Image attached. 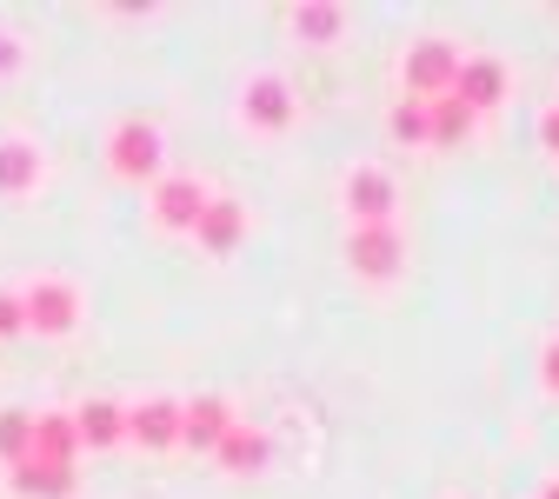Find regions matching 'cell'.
<instances>
[{"label": "cell", "instance_id": "obj_1", "mask_svg": "<svg viewBox=\"0 0 559 499\" xmlns=\"http://www.w3.org/2000/svg\"><path fill=\"white\" fill-rule=\"evenodd\" d=\"M74 453H81L74 413H34V440L14 460V473H8L14 492H27V499H67V492H74Z\"/></svg>", "mask_w": 559, "mask_h": 499}, {"label": "cell", "instance_id": "obj_2", "mask_svg": "<svg viewBox=\"0 0 559 499\" xmlns=\"http://www.w3.org/2000/svg\"><path fill=\"white\" fill-rule=\"evenodd\" d=\"M21 313H27V333H74L81 320V294L67 280H34L21 294Z\"/></svg>", "mask_w": 559, "mask_h": 499}, {"label": "cell", "instance_id": "obj_3", "mask_svg": "<svg viewBox=\"0 0 559 499\" xmlns=\"http://www.w3.org/2000/svg\"><path fill=\"white\" fill-rule=\"evenodd\" d=\"M107 167H114L120 180H154V174H160V133H154L147 120L114 127V140H107Z\"/></svg>", "mask_w": 559, "mask_h": 499}, {"label": "cell", "instance_id": "obj_4", "mask_svg": "<svg viewBox=\"0 0 559 499\" xmlns=\"http://www.w3.org/2000/svg\"><path fill=\"white\" fill-rule=\"evenodd\" d=\"M206 200H214V193H206L193 174H174V180L154 187V221H160L167 234H193L200 213H206Z\"/></svg>", "mask_w": 559, "mask_h": 499}, {"label": "cell", "instance_id": "obj_5", "mask_svg": "<svg viewBox=\"0 0 559 499\" xmlns=\"http://www.w3.org/2000/svg\"><path fill=\"white\" fill-rule=\"evenodd\" d=\"M453 81H460V47L427 40V47H413V54H406V87H413V94L440 100V94H453Z\"/></svg>", "mask_w": 559, "mask_h": 499}, {"label": "cell", "instance_id": "obj_6", "mask_svg": "<svg viewBox=\"0 0 559 499\" xmlns=\"http://www.w3.org/2000/svg\"><path fill=\"white\" fill-rule=\"evenodd\" d=\"M346 260H354V273H367V280L400 273V234H393V221H380V227H354V240H346Z\"/></svg>", "mask_w": 559, "mask_h": 499}, {"label": "cell", "instance_id": "obj_7", "mask_svg": "<svg viewBox=\"0 0 559 499\" xmlns=\"http://www.w3.org/2000/svg\"><path fill=\"white\" fill-rule=\"evenodd\" d=\"M227 426H234V413H227V400H193V406H180V440L193 447V453H214L221 440H227Z\"/></svg>", "mask_w": 559, "mask_h": 499}, {"label": "cell", "instance_id": "obj_8", "mask_svg": "<svg viewBox=\"0 0 559 499\" xmlns=\"http://www.w3.org/2000/svg\"><path fill=\"white\" fill-rule=\"evenodd\" d=\"M346 206H354L360 227H380L393 213V180L380 167H354V174H346Z\"/></svg>", "mask_w": 559, "mask_h": 499}, {"label": "cell", "instance_id": "obj_9", "mask_svg": "<svg viewBox=\"0 0 559 499\" xmlns=\"http://www.w3.org/2000/svg\"><path fill=\"white\" fill-rule=\"evenodd\" d=\"M507 94V67L500 60H460V81H453V100L466 107V114H479V107H493Z\"/></svg>", "mask_w": 559, "mask_h": 499}, {"label": "cell", "instance_id": "obj_10", "mask_svg": "<svg viewBox=\"0 0 559 499\" xmlns=\"http://www.w3.org/2000/svg\"><path fill=\"white\" fill-rule=\"evenodd\" d=\"M127 433H133L140 447H174V440H180V406H174V400H140V406L127 413Z\"/></svg>", "mask_w": 559, "mask_h": 499}, {"label": "cell", "instance_id": "obj_11", "mask_svg": "<svg viewBox=\"0 0 559 499\" xmlns=\"http://www.w3.org/2000/svg\"><path fill=\"white\" fill-rule=\"evenodd\" d=\"M240 100H247V120H253V127H266V133L294 120V94H287V81H273V74L247 81V94H240Z\"/></svg>", "mask_w": 559, "mask_h": 499}, {"label": "cell", "instance_id": "obj_12", "mask_svg": "<svg viewBox=\"0 0 559 499\" xmlns=\"http://www.w3.org/2000/svg\"><path fill=\"white\" fill-rule=\"evenodd\" d=\"M240 227H247V206L240 200H206V213H200V247L206 253H234V240H240Z\"/></svg>", "mask_w": 559, "mask_h": 499}, {"label": "cell", "instance_id": "obj_13", "mask_svg": "<svg viewBox=\"0 0 559 499\" xmlns=\"http://www.w3.org/2000/svg\"><path fill=\"white\" fill-rule=\"evenodd\" d=\"M214 453H221L227 473H260V466H266V433H253V426L234 419V426H227V440H221Z\"/></svg>", "mask_w": 559, "mask_h": 499}, {"label": "cell", "instance_id": "obj_14", "mask_svg": "<svg viewBox=\"0 0 559 499\" xmlns=\"http://www.w3.org/2000/svg\"><path fill=\"white\" fill-rule=\"evenodd\" d=\"M74 433H81V447H114V440L127 433V413L107 406V400H87V406L74 413Z\"/></svg>", "mask_w": 559, "mask_h": 499}, {"label": "cell", "instance_id": "obj_15", "mask_svg": "<svg viewBox=\"0 0 559 499\" xmlns=\"http://www.w3.org/2000/svg\"><path fill=\"white\" fill-rule=\"evenodd\" d=\"M40 180V154L27 140H0V193H27Z\"/></svg>", "mask_w": 559, "mask_h": 499}, {"label": "cell", "instance_id": "obj_16", "mask_svg": "<svg viewBox=\"0 0 559 499\" xmlns=\"http://www.w3.org/2000/svg\"><path fill=\"white\" fill-rule=\"evenodd\" d=\"M466 127H473V114H466L453 94L427 100V140H433V147H453V140H466Z\"/></svg>", "mask_w": 559, "mask_h": 499}, {"label": "cell", "instance_id": "obj_17", "mask_svg": "<svg viewBox=\"0 0 559 499\" xmlns=\"http://www.w3.org/2000/svg\"><path fill=\"white\" fill-rule=\"evenodd\" d=\"M27 440H34V413H21V406H8V413H0V460H21L27 453Z\"/></svg>", "mask_w": 559, "mask_h": 499}, {"label": "cell", "instance_id": "obj_18", "mask_svg": "<svg viewBox=\"0 0 559 499\" xmlns=\"http://www.w3.org/2000/svg\"><path fill=\"white\" fill-rule=\"evenodd\" d=\"M340 27H346L340 8H300V14H294V34H300V40H333Z\"/></svg>", "mask_w": 559, "mask_h": 499}, {"label": "cell", "instance_id": "obj_19", "mask_svg": "<svg viewBox=\"0 0 559 499\" xmlns=\"http://www.w3.org/2000/svg\"><path fill=\"white\" fill-rule=\"evenodd\" d=\"M386 127H393V140H406V147H419V140H427V100H400Z\"/></svg>", "mask_w": 559, "mask_h": 499}, {"label": "cell", "instance_id": "obj_20", "mask_svg": "<svg viewBox=\"0 0 559 499\" xmlns=\"http://www.w3.org/2000/svg\"><path fill=\"white\" fill-rule=\"evenodd\" d=\"M27 333V313H21V294H0V340Z\"/></svg>", "mask_w": 559, "mask_h": 499}, {"label": "cell", "instance_id": "obj_21", "mask_svg": "<svg viewBox=\"0 0 559 499\" xmlns=\"http://www.w3.org/2000/svg\"><path fill=\"white\" fill-rule=\"evenodd\" d=\"M8 67H21V40H14V34H0V74H8Z\"/></svg>", "mask_w": 559, "mask_h": 499}, {"label": "cell", "instance_id": "obj_22", "mask_svg": "<svg viewBox=\"0 0 559 499\" xmlns=\"http://www.w3.org/2000/svg\"><path fill=\"white\" fill-rule=\"evenodd\" d=\"M539 140H546V147H552V154H559V107H552V114H546V120H539Z\"/></svg>", "mask_w": 559, "mask_h": 499}, {"label": "cell", "instance_id": "obj_23", "mask_svg": "<svg viewBox=\"0 0 559 499\" xmlns=\"http://www.w3.org/2000/svg\"><path fill=\"white\" fill-rule=\"evenodd\" d=\"M546 387L559 393V346H546Z\"/></svg>", "mask_w": 559, "mask_h": 499}, {"label": "cell", "instance_id": "obj_24", "mask_svg": "<svg viewBox=\"0 0 559 499\" xmlns=\"http://www.w3.org/2000/svg\"><path fill=\"white\" fill-rule=\"evenodd\" d=\"M546 499H559V479H552V486H546Z\"/></svg>", "mask_w": 559, "mask_h": 499}]
</instances>
